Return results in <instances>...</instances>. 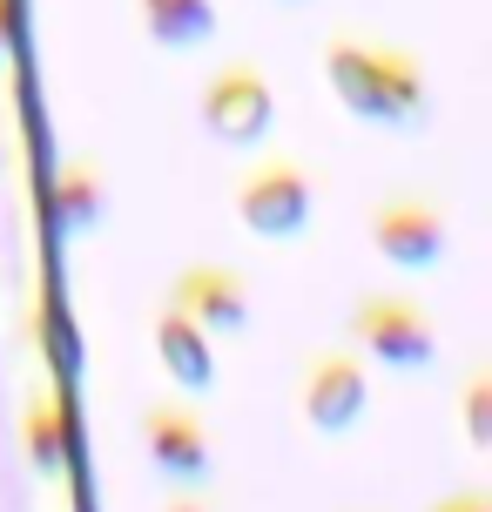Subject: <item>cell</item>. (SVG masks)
<instances>
[{
    "instance_id": "obj_1",
    "label": "cell",
    "mask_w": 492,
    "mask_h": 512,
    "mask_svg": "<svg viewBox=\"0 0 492 512\" xmlns=\"http://www.w3.org/2000/svg\"><path fill=\"white\" fill-rule=\"evenodd\" d=\"M317 68L331 81V95L358 122H378V128H418L425 122V68L418 54L405 48H378V41H358V34H331Z\"/></svg>"
},
{
    "instance_id": "obj_2",
    "label": "cell",
    "mask_w": 492,
    "mask_h": 512,
    "mask_svg": "<svg viewBox=\"0 0 492 512\" xmlns=\"http://www.w3.org/2000/svg\"><path fill=\"white\" fill-rule=\"evenodd\" d=\"M351 337H358V351L371 364H385V371H432L439 358V324L412 304V297H385V290H364L358 304H351Z\"/></svg>"
},
{
    "instance_id": "obj_3",
    "label": "cell",
    "mask_w": 492,
    "mask_h": 512,
    "mask_svg": "<svg viewBox=\"0 0 492 512\" xmlns=\"http://www.w3.org/2000/svg\"><path fill=\"white\" fill-rule=\"evenodd\" d=\"M311 176H304V162H290V155H263L243 169L236 182V223L263 243H290V236L311 230Z\"/></svg>"
},
{
    "instance_id": "obj_4",
    "label": "cell",
    "mask_w": 492,
    "mask_h": 512,
    "mask_svg": "<svg viewBox=\"0 0 492 512\" xmlns=\"http://www.w3.org/2000/svg\"><path fill=\"white\" fill-rule=\"evenodd\" d=\"M203 128L223 142V149H257L270 122H277V88L263 81L257 61H223L216 75L203 81Z\"/></svg>"
},
{
    "instance_id": "obj_5",
    "label": "cell",
    "mask_w": 492,
    "mask_h": 512,
    "mask_svg": "<svg viewBox=\"0 0 492 512\" xmlns=\"http://www.w3.org/2000/svg\"><path fill=\"white\" fill-rule=\"evenodd\" d=\"M364 236H371V250L385 256V263H398V270H439L445 250H452V223H445L425 196H385V203H371Z\"/></svg>"
},
{
    "instance_id": "obj_6",
    "label": "cell",
    "mask_w": 492,
    "mask_h": 512,
    "mask_svg": "<svg viewBox=\"0 0 492 512\" xmlns=\"http://www.w3.org/2000/svg\"><path fill=\"white\" fill-rule=\"evenodd\" d=\"M142 452H149V465L182 492H203L209 479H216V445H209L203 418L189 405H169V398H162V405L142 411Z\"/></svg>"
},
{
    "instance_id": "obj_7",
    "label": "cell",
    "mask_w": 492,
    "mask_h": 512,
    "mask_svg": "<svg viewBox=\"0 0 492 512\" xmlns=\"http://www.w3.org/2000/svg\"><path fill=\"white\" fill-rule=\"evenodd\" d=\"M297 405H304V425L324 438H344L358 432L364 405H371V378L351 351H317L304 364V384H297Z\"/></svg>"
},
{
    "instance_id": "obj_8",
    "label": "cell",
    "mask_w": 492,
    "mask_h": 512,
    "mask_svg": "<svg viewBox=\"0 0 492 512\" xmlns=\"http://www.w3.org/2000/svg\"><path fill=\"white\" fill-rule=\"evenodd\" d=\"M162 304H176L182 317L203 324L209 337L216 331L236 337L243 324H250V283H243V270H230V263H189V270L169 283Z\"/></svg>"
},
{
    "instance_id": "obj_9",
    "label": "cell",
    "mask_w": 492,
    "mask_h": 512,
    "mask_svg": "<svg viewBox=\"0 0 492 512\" xmlns=\"http://www.w3.org/2000/svg\"><path fill=\"white\" fill-rule=\"evenodd\" d=\"M149 344H156V364L182 384V391H209V384H216V337H209L203 324H189L176 304H156Z\"/></svg>"
},
{
    "instance_id": "obj_10",
    "label": "cell",
    "mask_w": 492,
    "mask_h": 512,
    "mask_svg": "<svg viewBox=\"0 0 492 512\" xmlns=\"http://www.w3.org/2000/svg\"><path fill=\"white\" fill-rule=\"evenodd\" d=\"M48 216H54V230L68 236V243H81V236L102 230L108 189H102V169H95L88 155H68V162L54 169V182H48Z\"/></svg>"
},
{
    "instance_id": "obj_11",
    "label": "cell",
    "mask_w": 492,
    "mask_h": 512,
    "mask_svg": "<svg viewBox=\"0 0 492 512\" xmlns=\"http://www.w3.org/2000/svg\"><path fill=\"white\" fill-rule=\"evenodd\" d=\"M21 445H27V465H34L41 479H68V465H75V432H68L61 391H27Z\"/></svg>"
},
{
    "instance_id": "obj_12",
    "label": "cell",
    "mask_w": 492,
    "mask_h": 512,
    "mask_svg": "<svg viewBox=\"0 0 492 512\" xmlns=\"http://www.w3.org/2000/svg\"><path fill=\"white\" fill-rule=\"evenodd\" d=\"M142 7V27H149V41L169 54H196L216 41V27H223V14H216V0H135Z\"/></svg>"
},
{
    "instance_id": "obj_13",
    "label": "cell",
    "mask_w": 492,
    "mask_h": 512,
    "mask_svg": "<svg viewBox=\"0 0 492 512\" xmlns=\"http://www.w3.org/2000/svg\"><path fill=\"white\" fill-rule=\"evenodd\" d=\"M459 418H466L472 452H486V445H492V371H486V364L466 378V405H459Z\"/></svg>"
},
{
    "instance_id": "obj_14",
    "label": "cell",
    "mask_w": 492,
    "mask_h": 512,
    "mask_svg": "<svg viewBox=\"0 0 492 512\" xmlns=\"http://www.w3.org/2000/svg\"><path fill=\"white\" fill-rule=\"evenodd\" d=\"M425 512H492V492L466 486V492H452V499H439V506H425Z\"/></svg>"
},
{
    "instance_id": "obj_15",
    "label": "cell",
    "mask_w": 492,
    "mask_h": 512,
    "mask_svg": "<svg viewBox=\"0 0 492 512\" xmlns=\"http://www.w3.org/2000/svg\"><path fill=\"white\" fill-rule=\"evenodd\" d=\"M162 512H209V499H203V492H182V486H176V499H169Z\"/></svg>"
},
{
    "instance_id": "obj_16",
    "label": "cell",
    "mask_w": 492,
    "mask_h": 512,
    "mask_svg": "<svg viewBox=\"0 0 492 512\" xmlns=\"http://www.w3.org/2000/svg\"><path fill=\"white\" fill-rule=\"evenodd\" d=\"M0 54H7V0H0Z\"/></svg>"
},
{
    "instance_id": "obj_17",
    "label": "cell",
    "mask_w": 492,
    "mask_h": 512,
    "mask_svg": "<svg viewBox=\"0 0 492 512\" xmlns=\"http://www.w3.org/2000/svg\"><path fill=\"white\" fill-rule=\"evenodd\" d=\"M290 7H297V0H290Z\"/></svg>"
}]
</instances>
